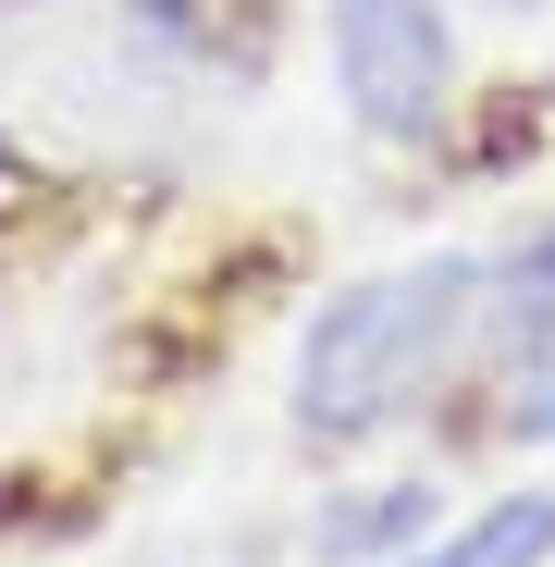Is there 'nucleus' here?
I'll return each instance as SVG.
<instances>
[{"mask_svg":"<svg viewBox=\"0 0 555 567\" xmlns=\"http://www.w3.org/2000/svg\"><path fill=\"white\" fill-rule=\"evenodd\" d=\"M420 530H444V494L420 482H346L321 518H309V555H333V567H383V555H408Z\"/></svg>","mask_w":555,"mask_h":567,"instance_id":"nucleus-5","label":"nucleus"},{"mask_svg":"<svg viewBox=\"0 0 555 567\" xmlns=\"http://www.w3.org/2000/svg\"><path fill=\"white\" fill-rule=\"evenodd\" d=\"M456 370H482V247H420V259H383L309 309L285 408L309 444L346 456V444L408 432Z\"/></svg>","mask_w":555,"mask_h":567,"instance_id":"nucleus-1","label":"nucleus"},{"mask_svg":"<svg viewBox=\"0 0 555 567\" xmlns=\"http://www.w3.org/2000/svg\"><path fill=\"white\" fill-rule=\"evenodd\" d=\"M543 358H555V223L482 259V370H506V395H518Z\"/></svg>","mask_w":555,"mask_h":567,"instance_id":"nucleus-3","label":"nucleus"},{"mask_svg":"<svg viewBox=\"0 0 555 567\" xmlns=\"http://www.w3.org/2000/svg\"><path fill=\"white\" fill-rule=\"evenodd\" d=\"M321 62L358 136L420 148L456 112V25L444 0H321Z\"/></svg>","mask_w":555,"mask_h":567,"instance_id":"nucleus-2","label":"nucleus"},{"mask_svg":"<svg viewBox=\"0 0 555 567\" xmlns=\"http://www.w3.org/2000/svg\"><path fill=\"white\" fill-rule=\"evenodd\" d=\"M383 567H555V482H506L470 518H444L408 555H383Z\"/></svg>","mask_w":555,"mask_h":567,"instance_id":"nucleus-4","label":"nucleus"}]
</instances>
